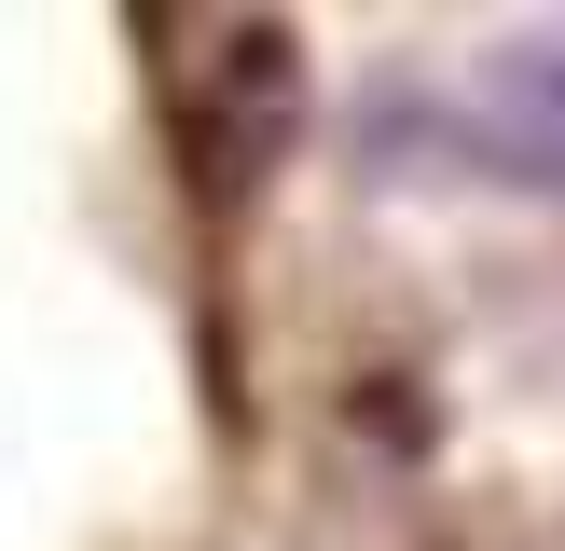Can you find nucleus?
<instances>
[{
    "label": "nucleus",
    "mask_w": 565,
    "mask_h": 551,
    "mask_svg": "<svg viewBox=\"0 0 565 551\" xmlns=\"http://www.w3.org/2000/svg\"><path fill=\"white\" fill-rule=\"evenodd\" d=\"M290 125H303V55L276 42V28H235V42H221V83H207V110H193L207 193H263V165L290 152Z\"/></svg>",
    "instance_id": "2"
},
{
    "label": "nucleus",
    "mask_w": 565,
    "mask_h": 551,
    "mask_svg": "<svg viewBox=\"0 0 565 551\" xmlns=\"http://www.w3.org/2000/svg\"><path fill=\"white\" fill-rule=\"evenodd\" d=\"M441 152H469L483 180L565 193V14H524L497 42H469L456 97H441Z\"/></svg>",
    "instance_id": "1"
}]
</instances>
